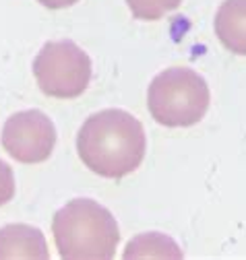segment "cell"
I'll return each instance as SVG.
<instances>
[{
    "mask_svg": "<svg viewBox=\"0 0 246 260\" xmlns=\"http://www.w3.org/2000/svg\"><path fill=\"white\" fill-rule=\"evenodd\" d=\"M83 164L102 178H125L145 157L147 139L143 124L125 110H102L89 116L77 135Z\"/></svg>",
    "mask_w": 246,
    "mask_h": 260,
    "instance_id": "6da1fadb",
    "label": "cell"
},
{
    "mask_svg": "<svg viewBox=\"0 0 246 260\" xmlns=\"http://www.w3.org/2000/svg\"><path fill=\"white\" fill-rule=\"evenodd\" d=\"M52 234L60 258L110 260L120 242L112 213L91 199H75L54 215Z\"/></svg>",
    "mask_w": 246,
    "mask_h": 260,
    "instance_id": "7a4b0ae2",
    "label": "cell"
},
{
    "mask_svg": "<svg viewBox=\"0 0 246 260\" xmlns=\"http://www.w3.org/2000/svg\"><path fill=\"white\" fill-rule=\"evenodd\" d=\"M211 93L207 81L193 69H166L151 81L147 108L162 126L184 128L201 122L209 110Z\"/></svg>",
    "mask_w": 246,
    "mask_h": 260,
    "instance_id": "3957f363",
    "label": "cell"
},
{
    "mask_svg": "<svg viewBox=\"0 0 246 260\" xmlns=\"http://www.w3.org/2000/svg\"><path fill=\"white\" fill-rule=\"evenodd\" d=\"M40 89L56 100H75L91 81V58L75 42H48L34 60Z\"/></svg>",
    "mask_w": 246,
    "mask_h": 260,
    "instance_id": "277c9868",
    "label": "cell"
},
{
    "mask_svg": "<svg viewBox=\"0 0 246 260\" xmlns=\"http://www.w3.org/2000/svg\"><path fill=\"white\" fill-rule=\"evenodd\" d=\"M56 145V126L40 110L13 114L3 126V147L21 164H42Z\"/></svg>",
    "mask_w": 246,
    "mask_h": 260,
    "instance_id": "5b68a950",
    "label": "cell"
},
{
    "mask_svg": "<svg viewBox=\"0 0 246 260\" xmlns=\"http://www.w3.org/2000/svg\"><path fill=\"white\" fill-rule=\"evenodd\" d=\"M48 260V244L42 230L25 223H11L0 230V260Z\"/></svg>",
    "mask_w": 246,
    "mask_h": 260,
    "instance_id": "8992f818",
    "label": "cell"
},
{
    "mask_svg": "<svg viewBox=\"0 0 246 260\" xmlns=\"http://www.w3.org/2000/svg\"><path fill=\"white\" fill-rule=\"evenodd\" d=\"M215 36L226 50L246 56V0H226L215 13Z\"/></svg>",
    "mask_w": 246,
    "mask_h": 260,
    "instance_id": "52a82bcc",
    "label": "cell"
},
{
    "mask_svg": "<svg viewBox=\"0 0 246 260\" xmlns=\"http://www.w3.org/2000/svg\"><path fill=\"white\" fill-rule=\"evenodd\" d=\"M122 256L127 260H131V258H176V260H180L184 254L178 248V244L168 236L143 234L129 242Z\"/></svg>",
    "mask_w": 246,
    "mask_h": 260,
    "instance_id": "ba28073f",
    "label": "cell"
},
{
    "mask_svg": "<svg viewBox=\"0 0 246 260\" xmlns=\"http://www.w3.org/2000/svg\"><path fill=\"white\" fill-rule=\"evenodd\" d=\"M182 0H127V5L135 19L141 21H156L166 13L176 11Z\"/></svg>",
    "mask_w": 246,
    "mask_h": 260,
    "instance_id": "9c48e42d",
    "label": "cell"
},
{
    "mask_svg": "<svg viewBox=\"0 0 246 260\" xmlns=\"http://www.w3.org/2000/svg\"><path fill=\"white\" fill-rule=\"evenodd\" d=\"M15 197V174L9 164L0 159V207L13 201Z\"/></svg>",
    "mask_w": 246,
    "mask_h": 260,
    "instance_id": "30bf717a",
    "label": "cell"
},
{
    "mask_svg": "<svg viewBox=\"0 0 246 260\" xmlns=\"http://www.w3.org/2000/svg\"><path fill=\"white\" fill-rule=\"evenodd\" d=\"M38 3L48 9H67V7H73L75 3H79V0H38Z\"/></svg>",
    "mask_w": 246,
    "mask_h": 260,
    "instance_id": "8fae6325",
    "label": "cell"
}]
</instances>
